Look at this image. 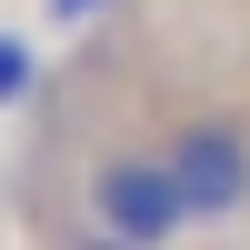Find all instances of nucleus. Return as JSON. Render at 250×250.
Segmentation results:
<instances>
[{
  "label": "nucleus",
  "mask_w": 250,
  "mask_h": 250,
  "mask_svg": "<svg viewBox=\"0 0 250 250\" xmlns=\"http://www.w3.org/2000/svg\"><path fill=\"white\" fill-rule=\"evenodd\" d=\"M80 210H90V230H110L120 250H170L190 240V210H180V180L170 160H160V140H90V160H80Z\"/></svg>",
  "instance_id": "obj_1"
},
{
  "label": "nucleus",
  "mask_w": 250,
  "mask_h": 250,
  "mask_svg": "<svg viewBox=\"0 0 250 250\" xmlns=\"http://www.w3.org/2000/svg\"><path fill=\"white\" fill-rule=\"evenodd\" d=\"M160 160H170V180H180L190 230L250 220V110H230V100H180V110L160 120Z\"/></svg>",
  "instance_id": "obj_2"
},
{
  "label": "nucleus",
  "mask_w": 250,
  "mask_h": 250,
  "mask_svg": "<svg viewBox=\"0 0 250 250\" xmlns=\"http://www.w3.org/2000/svg\"><path fill=\"white\" fill-rule=\"evenodd\" d=\"M20 90H30V50L0 30V100H20Z\"/></svg>",
  "instance_id": "obj_3"
}]
</instances>
